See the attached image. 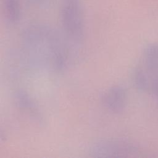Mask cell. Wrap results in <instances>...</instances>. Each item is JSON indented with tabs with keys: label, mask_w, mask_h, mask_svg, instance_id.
Returning a JSON list of instances; mask_svg holds the SVG:
<instances>
[{
	"label": "cell",
	"mask_w": 158,
	"mask_h": 158,
	"mask_svg": "<svg viewBox=\"0 0 158 158\" xmlns=\"http://www.w3.org/2000/svg\"><path fill=\"white\" fill-rule=\"evenodd\" d=\"M102 101L104 107L110 112L114 114L121 113L127 105V92L120 86H113L104 92Z\"/></svg>",
	"instance_id": "3957f363"
},
{
	"label": "cell",
	"mask_w": 158,
	"mask_h": 158,
	"mask_svg": "<svg viewBox=\"0 0 158 158\" xmlns=\"http://www.w3.org/2000/svg\"><path fill=\"white\" fill-rule=\"evenodd\" d=\"M62 29L67 36L73 40L83 38L85 21L82 6L79 0H64L60 11Z\"/></svg>",
	"instance_id": "6da1fadb"
},
{
	"label": "cell",
	"mask_w": 158,
	"mask_h": 158,
	"mask_svg": "<svg viewBox=\"0 0 158 158\" xmlns=\"http://www.w3.org/2000/svg\"><path fill=\"white\" fill-rule=\"evenodd\" d=\"M16 99L17 100V104L19 105L20 107L24 109L25 110L30 112H32L33 111L35 112V106L33 101L29 98L27 94L25 93V92H17Z\"/></svg>",
	"instance_id": "5b68a950"
},
{
	"label": "cell",
	"mask_w": 158,
	"mask_h": 158,
	"mask_svg": "<svg viewBox=\"0 0 158 158\" xmlns=\"http://www.w3.org/2000/svg\"><path fill=\"white\" fill-rule=\"evenodd\" d=\"M29 1L30 2H31L32 3H33L35 4H37V5L43 4L47 1V0H29Z\"/></svg>",
	"instance_id": "8992f818"
},
{
	"label": "cell",
	"mask_w": 158,
	"mask_h": 158,
	"mask_svg": "<svg viewBox=\"0 0 158 158\" xmlns=\"http://www.w3.org/2000/svg\"><path fill=\"white\" fill-rule=\"evenodd\" d=\"M135 152L133 144L120 139L99 141L92 144L89 149L92 156L100 157L128 156Z\"/></svg>",
	"instance_id": "7a4b0ae2"
},
{
	"label": "cell",
	"mask_w": 158,
	"mask_h": 158,
	"mask_svg": "<svg viewBox=\"0 0 158 158\" xmlns=\"http://www.w3.org/2000/svg\"><path fill=\"white\" fill-rule=\"evenodd\" d=\"M1 2L6 22L10 25L17 23L22 15V0H1Z\"/></svg>",
	"instance_id": "277c9868"
}]
</instances>
